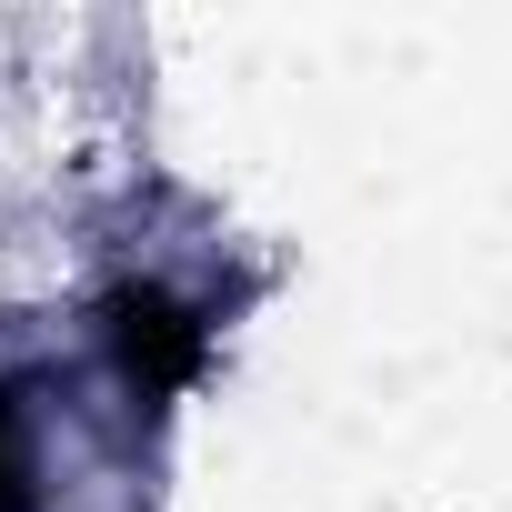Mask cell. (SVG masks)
Listing matches in <instances>:
<instances>
[{
	"instance_id": "cell-2",
	"label": "cell",
	"mask_w": 512,
	"mask_h": 512,
	"mask_svg": "<svg viewBox=\"0 0 512 512\" xmlns=\"http://www.w3.org/2000/svg\"><path fill=\"white\" fill-rule=\"evenodd\" d=\"M0 512H31V472H21V392L0 382Z\"/></svg>"
},
{
	"instance_id": "cell-1",
	"label": "cell",
	"mask_w": 512,
	"mask_h": 512,
	"mask_svg": "<svg viewBox=\"0 0 512 512\" xmlns=\"http://www.w3.org/2000/svg\"><path fill=\"white\" fill-rule=\"evenodd\" d=\"M111 362H121L131 402L161 412L171 392L201 382V362H211V322H201L181 292H161V282H121V292H111Z\"/></svg>"
}]
</instances>
